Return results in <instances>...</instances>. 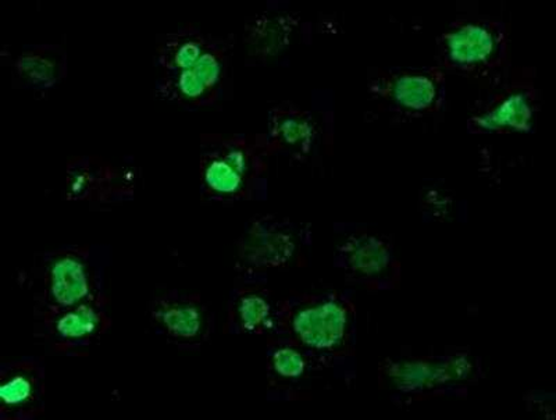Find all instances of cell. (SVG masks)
Segmentation results:
<instances>
[{
  "label": "cell",
  "instance_id": "obj_18",
  "mask_svg": "<svg viewBox=\"0 0 556 420\" xmlns=\"http://www.w3.org/2000/svg\"><path fill=\"white\" fill-rule=\"evenodd\" d=\"M298 20L287 13H263L248 23L243 42L250 56L269 61L290 46Z\"/></svg>",
  "mask_w": 556,
  "mask_h": 420
},
{
  "label": "cell",
  "instance_id": "obj_7",
  "mask_svg": "<svg viewBox=\"0 0 556 420\" xmlns=\"http://www.w3.org/2000/svg\"><path fill=\"white\" fill-rule=\"evenodd\" d=\"M443 68H395L377 74L369 82L370 97L410 116L433 115L445 101Z\"/></svg>",
  "mask_w": 556,
  "mask_h": 420
},
{
  "label": "cell",
  "instance_id": "obj_4",
  "mask_svg": "<svg viewBox=\"0 0 556 420\" xmlns=\"http://www.w3.org/2000/svg\"><path fill=\"white\" fill-rule=\"evenodd\" d=\"M354 326V305L337 293L302 294L278 303L276 338L320 360L345 353Z\"/></svg>",
  "mask_w": 556,
  "mask_h": 420
},
{
  "label": "cell",
  "instance_id": "obj_2",
  "mask_svg": "<svg viewBox=\"0 0 556 420\" xmlns=\"http://www.w3.org/2000/svg\"><path fill=\"white\" fill-rule=\"evenodd\" d=\"M104 266L89 246L45 252L24 271L35 314L73 308L108 300L103 290Z\"/></svg>",
  "mask_w": 556,
  "mask_h": 420
},
{
  "label": "cell",
  "instance_id": "obj_12",
  "mask_svg": "<svg viewBox=\"0 0 556 420\" xmlns=\"http://www.w3.org/2000/svg\"><path fill=\"white\" fill-rule=\"evenodd\" d=\"M337 265L345 278L371 290L399 285L400 262L389 241L375 233H352L337 249Z\"/></svg>",
  "mask_w": 556,
  "mask_h": 420
},
{
  "label": "cell",
  "instance_id": "obj_17",
  "mask_svg": "<svg viewBox=\"0 0 556 420\" xmlns=\"http://www.w3.org/2000/svg\"><path fill=\"white\" fill-rule=\"evenodd\" d=\"M278 303L262 289L237 290L228 306L227 330L232 333L276 335Z\"/></svg>",
  "mask_w": 556,
  "mask_h": 420
},
{
  "label": "cell",
  "instance_id": "obj_5",
  "mask_svg": "<svg viewBox=\"0 0 556 420\" xmlns=\"http://www.w3.org/2000/svg\"><path fill=\"white\" fill-rule=\"evenodd\" d=\"M508 54V29L496 20L456 22L437 39L439 67L478 80L498 76Z\"/></svg>",
  "mask_w": 556,
  "mask_h": 420
},
{
  "label": "cell",
  "instance_id": "obj_8",
  "mask_svg": "<svg viewBox=\"0 0 556 420\" xmlns=\"http://www.w3.org/2000/svg\"><path fill=\"white\" fill-rule=\"evenodd\" d=\"M138 184L137 170L99 156L73 157L64 177V198L87 205H112L131 200Z\"/></svg>",
  "mask_w": 556,
  "mask_h": 420
},
{
  "label": "cell",
  "instance_id": "obj_3",
  "mask_svg": "<svg viewBox=\"0 0 556 420\" xmlns=\"http://www.w3.org/2000/svg\"><path fill=\"white\" fill-rule=\"evenodd\" d=\"M265 136L205 135L201 138L200 184L203 196L215 202L250 200L265 181Z\"/></svg>",
  "mask_w": 556,
  "mask_h": 420
},
{
  "label": "cell",
  "instance_id": "obj_13",
  "mask_svg": "<svg viewBox=\"0 0 556 420\" xmlns=\"http://www.w3.org/2000/svg\"><path fill=\"white\" fill-rule=\"evenodd\" d=\"M535 88L530 77L518 76L481 103L468 127L475 135L529 132L535 120Z\"/></svg>",
  "mask_w": 556,
  "mask_h": 420
},
{
  "label": "cell",
  "instance_id": "obj_9",
  "mask_svg": "<svg viewBox=\"0 0 556 420\" xmlns=\"http://www.w3.org/2000/svg\"><path fill=\"white\" fill-rule=\"evenodd\" d=\"M301 234L290 221L265 216L252 221L237 245V270L245 275L290 268L301 256Z\"/></svg>",
  "mask_w": 556,
  "mask_h": 420
},
{
  "label": "cell",
  "instance_id": "obj_10",
  "mask_svg": "<svg viewBox=\"0 0 556 420\" xmlns=\"http://www.w3.org/2000/svg\"><path fill=\"white\" fill-rule=\"evenodd\" d=\"M35 315L38 338L58 354H83L112 328L108 300Z\"/></svg>",
  "mask_w": 556,
  "mask_h": 420
},
{
  "label": "cell",
  "instance_id": "obj_1",
  "mask_svg": "<svg viewBox=\"0 0 556 420\" xmlns=\"http://www.w3.org/2000/svg\"><path fill=\"white\" fill-rule=\"evenodd\" d=\"M157 96L182 107L218 101L228 73V49L200 29L186 26L161 38L156 48Z\"/></svg>",
  "mask_w": 556,
  "mask_h": 420
},
{
  "label": "cell",
  "instance_id": "obj_6",
  "mask_svg": "<svg viewBox=\"0 0 556 420\" xmlns=\"http://www.w3.org/2000/svg\"><path fill=\"white\" fill-rule=\"evenodd\" d=\"M475 373L476 365L468 355L391 359L380 367L384 387L408 397H425L468 383Z\"/></svg>",
  "mask_w": 556,
  "mask_h": 420
},
{
  "label": "cell",
  "instance_id": "obj_16",
  "mask_svg": "<svg viewBox=\"0 0 556 420\" xmlns=\"http://www.w3.org/2000/svg\"><path fill=\"white\" fill-rule=\"evenodd\" d=\"M316 137V123L309 112L291 106L270 112L265 138L271 155L281 152L302 160L311 155Z\"/></svg>",
  "mask_w": 556,
  "mask_h": 420
},
{
  "label": "cell",
  "instance_id": "obj_14",
  "mask_svg": "<svg viewBox=\"0 0 556 420\" xmlns=\"http://www.w3.org/2000/svg\"><path fill=\"white\" fill-rule=\"evenodd\" d=\"M47 372L35 360H12L0 368V418L33 420L45 411Z\"/></svg>",
  "mask_w": 556,
  "mask_h": 420
},
{
  "label": "cell",
  "instance_id": "obj_11",
  "mask_svg": "<svg viewBox=\"0 0 556 420\" xmlns=\"http://www.w3.org/2000/svg\"><path fill=\"white\" fill-rule=\"evenodd\" d=\"M149 319L178 348H201L212 335V310L198 294L178 290L157 294L149 305Z\"/></svg>",
  "mask_w": 556,
  "mask_h": 420
},
{
  "label": "cell",
  "instance_id": "obj_19",
  "mask_svg": "<svg viewBox=\"0 0 556 420\" xmlns=\"http://www.w3.org/2000/svg\"><path fill=\"white\" fill-rule=\"evenodd\" d=\"M316 360L304 348L285 339L276 340L267 355V374L280 385L300 383L315 369Z\"/></svg>",
  "mask_w": 556,
  "mask_h": 420
},
{
  "label": "cell",
  "instance_id": "obj_15",
  "mask_svg": "<svg viewBox=\"0 0 556 420\" xmlns=\"http://www.w3.org/2000/svg\"><path fill=\"white\" fill-rule=\"evenodd\" d=\"M2 63L17 86L49 91L67 77V52L56 43H39L2 53Z\"/></svg>",
  "mask_w": 556,
  "mask_h": 420
}]
</instances>
